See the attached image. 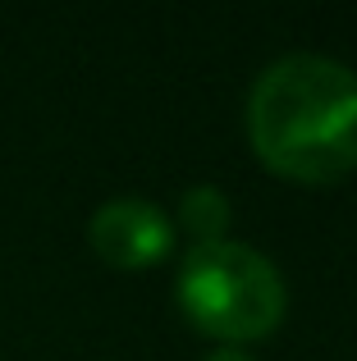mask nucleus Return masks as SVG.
Listing matches in <instances>:
<instances>
[{"label": "nucleus", "instance_id": "4", "mask_svg": "<svg viewBox=\"0 0 357 361\" xmlns=\"http://www.w3.org/2000/svg\"><path fill=\"white\" fill-rule=\"evenodd\" d=\"M178 229L188 233V243L193 247H211V243H224V233H229V197L220 192V188L211 183H197L183 192V202H178Z\"/></svg>", "mask_w": 357, "mask_h": 361}, {"label": "nucleus", "instance_id": "3", "mask_svg": "<svg viewBox=\"0 0 357 361\" xmlns=\"http://www.w3.org/2000/svg\"><path fill=\"white\" fill-rule=\"evenodd\" d=\"M87 243L115 270H152L174 252V224L156 202L115 197V202L97 206L87 224Z\"/></svg>", "mask_w": 357, "mask_h": 361}, {"label": "nucleus", "instance_id": "1", "mask_svg": "<svg viewBox=\"0 0 357 361\" xmlns=\"http://www.w3.org/2000/svg\"><path fill=\"white\" fill-rule=\"evenodd\" d=\"M248 137L270 174L303 188L357 169V73L325 55H284L248 97Z\"/></svg>", "mask_w": 357, "mask_h": 361}, {"label": "nucleus", "instance_id": "2", "mask_svg": "<svg viewBox=\"0 0 357 361\" xmlns=\"http://www.w3.org/2000/svg\"><path fill=\"white\" fill-rule=\"evenodd\" d=\"M178 307L188 325L202 329L206 338H220L224 348L257 343L275 334L284 320V274L248 243H211V247H188L178 265Z\"/></svg>", "mask_w": 357, "mask_h": 361}, {"label": "nucleus", "instance_id": "5", "mask_svg": "<svg viewBox=\"0 0 357 361\" xmlns=\"http://www.w3.org/2000/svg\"><path fill=\"white\" fill-rule=\"evenodd\" d=\"M206 361H252V357L243 353V348H220V353H211Z\"/></svg>", "mask_w": 357, "mask_h": 361}]
</instances>
